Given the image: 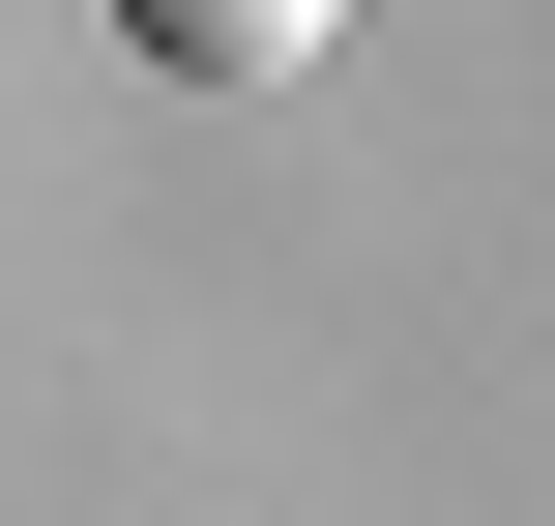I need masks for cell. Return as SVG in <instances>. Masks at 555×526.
<instances>
[{
  "mask_svg": "<svg viewBox=\"0 0 555 526\" xmlns=\"http://www.w3.org/2000/svg\"><path fill=\"white\" fill-rule=\"evenodd\" d=\"M322 29H351V0H146V59H205V88H293Z\"/></svg>",
  "mask_w": 555,
  "mask_h": 526,
  "instance_id": "6da1fadb",
  "label": "cell"
}]
</instances>
